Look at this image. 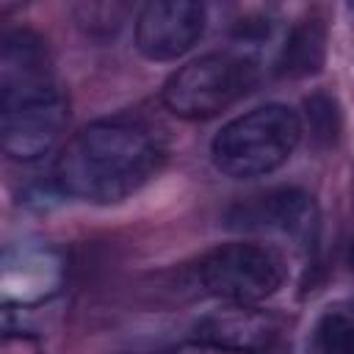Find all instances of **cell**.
Instances as JSON below:
<instances>
[{
    "instance_id": "8fae6325",
    "label": "cell",
    "mask_w": 354,
    "mask_h": 354,
    "mask_svg": "<svg viewBox=\"0 0 354 354\" xmlns=\"http://www.w3.org/2000/svg\"><path fill=\"white\" fill-rule=\"evenodd\" d=\"M318 354H354V315L343 307H329L313 329Z\"/></svg>"
},
{
    "instance_id": "52a82bcc",
    "label": "cell",
    "mask_w": 354,
    "mask_h": 354,
    "mask_svg": "<svg viewBox=\"0 0 354 354\" xmlns=\"http://www.w3.org/2000/svg\"><path fill=\"white\" fill-rule=\"evenodd\" d=\"M230 221L241 230L285 238L293 246H313L318 232V207L313 196L299 188H277L235 207Z\"/></svg>"
},
{
    "instance_id": "6da1fadb",
    "label": "cell",
    "mask_w": 354,
    "mask_h": 354,
    "mask_svg": "<svg viewBox=\"0 0 354 354\" xmlns=\"http://www.w3.org/2000/svg\"><path fill=\"white\" fill-rule=\"evenodd\" d=\"M160 163L163 147L147 124L124 116L97 119L58 149L53 185L64 196L111 205L147 185Z\"/></svg>"
},
{
    "instance_id": "7c38bea8",
    "label": "cell",
    "mask_w": 354,
    "mask_h": 354,
    "mask_svg": "<svg viewBox=\"0 0 354 354\" xmlns=\"http://www.w3.org/2000/svg\"><path fill=\"white\" fill-rule=\"evenodd\" d=\"M304 111H307V127H310L313 138L326 147L335 144V138L340 133V111H337L335 100L324 91H315L313 97L304 100Z\"/></svg>"
},
{
    "instance_id": "5b68a950",
    "label": "cell",
    "mask_w": 354,
    "mask_h": 354,
    "mask_svg": "<svg viewBox=\"0 0 354 354\" xmlns=\"http://www.w3.org/2000/svg\"><path fill=\"white\" fill-rule=\"evenodd\" d=\"M288 277L285 257L266 243H221L199 257L194 282L202 293L232 304H260L274 296Z\"/></svg>"
},
{
    "instance_id": "277c9868",
    "label": "cell",
    "mask_w": 354,
    "mask_h": 354,
    "mask_svg": "<svg viewBox=\"0 0 354 354\" xmlns=\"http://www.w3.org/2000/svg\"><path fill=\"white\" fill-rule=\"evenodd\" d=\"M257 80V61L246 53H205L174 69L163 88V105L188 122L210 119L241 100Z\"/></svg>"
},
{
    "instance_id": "8992f818",
    "label": "cell",
    "mask_w": 354,
    "mask_h": 354,
    "mask_svg": "<svg viewBox=\"0 0 354 354\" xmlns=\"http://www.w3.org/2000/svg\"><path fill=\"white\" fill-rule=\"evenodd\" d=\"M207 11L194 0H152L136 14V50L147 61H177L202 39Z\"/></svg>"
},
{
    "instance_id": "5bb4252c",
    "label": "cell",
    "mask_w": 354,
    "mask_h": 354,
    "mask_svg": "<svg viewBox=\"0 0 354 354\" xmlns=\"http://www.w3.org/2000/svg\"><path fill=\"white\" fill-rule=\"evenodd\" d=\"M351 268H354V241H351Z\"/></svg>"
},
{
    "instance_id": "3957f363",
    "label": "cell",
    "mask_w": 354,
    "mask_h": 354,
    "mask_svg": "<svg viewBox=\"0 0 354 354\" xmlns=\"http://www.w3.org/2000/svg\"><path fill=\"white\" fill-rule=\"evenodd\" d=\"M301 136V116L282 102H268L227 122L210 144V158L232 180L266 177L290 160Z\"/></svg>"
},
{
    "instance_id": "7a4b0ae2",
    "label": "cell",
    "mask_w": 354,
    "mask_h": 354,
    "mask_svg": "<svg viewBox=\"0 0 354 354\" xmlns=\"http://www.w3.org/2000/svg\"><path fill=\"white\" fill-rule=\"evenodd\" d=\"M69 122L66 97L50 66L0 72V144L11 160L53 152Z\"/></svg>"
},
{
    "instance_id": "30bf717a",
    "label": "cell",
    "mask_w": 354,
    "mask_h": 354,
    "mask_svg": "<svg viewBox=\"0 0 354 354\" xmlns=\"http://www.w3.org/2000/svg\"><path fill=\"white\" fill-rule=\"evenodd\" d=\"M324 58H326V25L321 17L310 14L290 28L274 66L277 75L282 77H307L324 66Z\"/></svg>"
},
{
    "instance_id": "ba28073f",
    "label": "cell",
    "mask_w": 354,
    "mask_h": 354,
    "mask_svg": "<svg viewBox=\"0 0 354 354\" xmlns=\"http://www.w3.org/2000/svg\"><path fill=\"white\" fill-rule=\"evenodd\" d=\"M64 279V263L53 249L25 246L6 254L3 296L11 307H39L50 301Z\"/></svg>"
},
{
    "instance_id": "9c48e42d",
    "label": "cell",
    "mask_w": 354,
    "mask_h": 354,
    "mask_svg": "<svg viewBox=\"0 0 354 354\" xmlns=\"http://www.w3.org/2000/svg\"><path fill=\"white\" fill-rule=\"evenodd\" d=\"M277 321L257 310V304H232L227 301L218 310L205 313L194 324L196 340H207L224 348H235L243 354H260L277 337Z\"/></svg>"
},
{
    "instance_id": "4fadbf2b",
    "label": "cell",
    "mask_w": 354,
    "mask_h": 354,
    "mask_svg": "<svg viewBox=\"0 0 354 354\" xmlns=\"http://www.w3.org/2000/svg\"><path fill=\"white\" fill-rule=\"evenodd\" d=\"M169 354H243V351H235V348H224V346H216V343H207V340H188V343H180L174 346Z\"/></svg>"
}]
</instances>
